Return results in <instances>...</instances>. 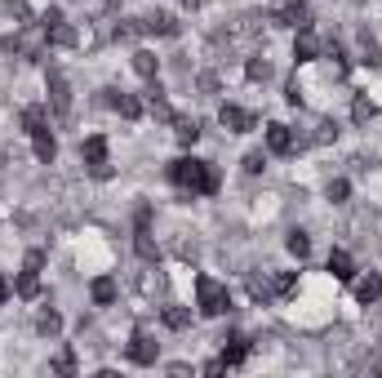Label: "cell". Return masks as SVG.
<instances>
[{"label":"cell","mask_w":382,"mask_h":378,"mask_svg":"<svg viewBox=\"0 0 382 378\" xmlns=\"http://www.w3.org/2000/svg\"><path fill=\"white\" fill-rule=\"evenodd\" d=\"M169 182L178 191H191V196H213V191L222 187L218 169H213L209 161H196V156H183V161L169 165Z\"/></svg>","instance_id":"cell-1"},{"label":"cell","mask_w":382,"mask_h":378,"mask_svg":"<svg viewBox=\"0 0 382 378\" xmlns=\"http://www.w3.org/2000/svg\"><path fill=\"white\" fill-rule=\"evenodd\" d=\"M196 298H200V312L205 316H227L231 312V294H227V285H218L213 276H196Z\"/></svg>","instance_id":"cell-2"},{"label":"cell","mask_w":382,"mask_h":378,"mask_svg":"<svg viewBox=\"0 0 382 378\" xmlns=\"http://www.w3.org/2000/svg\"><path fill=\"white\" fill-rule=\"evenodd\" d=\"M80 161L89 165L93 178H112V169H107V138H102V133H89V138L80 143Z\"/></svg>","instance_id":"cell-3"},{"label":"cell","mask_w":382,"mask_h":378,"mask_svg":"<svg viewBox=\"0 0 382 378\" xmlns=\"http://www.w3.org/2000/svg\"><path fill=\"white\" fill-rule=\"evenodd\" d=\"M276 22L293 31H312V14H307L303 0H276Z\"/></svg>","instance_id":"cell-4"},{"label":"cell","mask_w":382,"mask_h":378,"mask_svg":"<svg viewBox=\"0 0 382 378\" xmlns=\"http://www.w3.org/2000/svg\"><path fill=\"white\" fill-rule=\"evenodd\" d=\"M293 147H298L293 129L280 125V120H271V125H267V152H271V156H289Z\"/></svg>","instance_id":"cell-5"},{"label":"cell","mask_w":382,"mask_h":378,"mask_svg":"<svg viewBox=\"0 0 382 378\" xmlns=\"http://www.w3.org/2000/svg\"><path fill=\"white\" fill-rule=\"evenodd\" d=\"M218 120H222V125L231 129V133H249V129L258 125V120L249 116V112H240V107H236V103H222V107H218Z\"/></svg>","instance_id":"cell-6"},{"label":"cell","mask_w":382,"mask_h":378,"mask_svg":"<svg viewBox=\"0 0 382 378\" xmlns=\"http://www.w3.org/2000/svg\"><path fill=\"white\" fill-rule=\"evenodd\" d=\"M156 356H160V347L138 329V334L129 338V361H134V365H156Z\"/></svg>","instance_id":"cell-7"},{"label":"cell","mask_w":382,"mask_h":378,"mask_svg":"<svg viewBox=\"0 0 382 378\" xmlns=\"http://www.w3.org/2000/svg\"><path fill=\"white\" fill-rule=\"evenodd\" d=\"M49 103H54L58 116L71 112V85H67V76H58V71H49Z\"/></svg>","instance_id":"cell-8"},{"label":"cell","mask_w":382,"mask_h":378,"mask_svg":"<svg viewBox=\"0 0 382 378\" xmlns=\"http://www.w3.org/2000/svg\"><path fill=\"white\" fill-rule=\"evenodd\" d=\"M249 356V338L245 334H227L222 338V365H240Z\"/></svg>","instance_id":"cell-9"},{"label":"cell","mask_w":382,"mask_h":378,"mask_svg":"<svg viewBox=\"0 0 382 378\" xmlns=\"http://www.w3.org/2000/svg\"><path fill=\"white\" fill-rule=\"evenodd\" d=\"M356 298H360L365 307H369V303H378L382 298V276H374V272L360 276V280H356Z\"/></svg>","instance_id":"cell-10"},{"label":"cell","mask_w":382,"mask_h":378,"mask_svg":"<svg viewBox=\"0 0 382 378\" xmlns=\"http://www.w3.org/2000/svg\"><path fill=\"white\" fill-rule=\"evenodd\" d=\"M142 31H151V36H174V31H178V22H174V14H165V9H156V14H147V22H142Z\"/></svg>","instance_id":"cell-11"},{"label":"cell","mask_w":382,"mask_h":378,"mask_svg":"<svg viewBox=\"0 0 382 378\" xmlns=\"http://www.w3.org/2000/svg\"><path fill=\"white\" fill-rule=\"evenodd\" d=\"M22 129H27V133H45V129H49V112H45V107H27V112H22Z\"/></svg>","instance_id":"cell-12"},{"label":"cell","mask_w":382,"mask_h":378,"mask_svg":"<svg viewBox=\"0 0 382 378\" xmlns=\"http://www.w3.org/2000/svg\"><path fill=\"white\" fill-rule=\"evenodd\" d=\"M329 272L338 276V280H351V276H356V267H351V254H347V249H333V254H329Z\"/></svg>","instance_id":"cell-13"},{"label":"cell","mask_w":382,"mask_h":378,"mask_svg":"<svg viewBox=\"0 0 382 378\" xmlns=\"http://www.w3.org/2000/svg\"><path fill=\"white\" fill-rule=\"evenodd\" d=\"M89 294H93V303H98V307H107V303L116 298V280H112V276H98V280L89 285Z\"/></svg>","instance_id":"cell-14"},{"label":"cell","mask_w":382,"mask_h":378,"mask_svg":"<svg viewBox=\"0 0 382 378\" xmlns=\"http://www.w3.org/2000/svg\"><path fill=\"white\" fill-rule=\"evenodd\" d=\"M31 138H36V161H45V165H49L54 156H58V143H54V133L45 129V133H31Z\"/></svg>","instance_id":"cell-15"},{"label":"cell","mask_w":382,"mask_h":378,"mask_svg":"<svg viewBox=\"0 0 382 378\" xmlns=\"http://www.w3.org/2000/svg\"><path fill=\"white\" fill-rule=\"evenodd\" d=\"M112 107H116V112H121L125 120H138V116H142V103L134 99V94H116V99H112Z\"/></svg>","instance_id":"cell-16"},{"label":"cell","mask_w":382,"mask_h":378,"mask_svg":"<svg viewBox=\"0 0 382 378\" xmlns=\"http://www.w3.org/2000/svg\"><path fill=\"white\" fill-rule=\"evenodd\" d=\"M174 129H178V143H183V147H191V143L200 138V125L187 120V116H174Z\"/></svg>","instance_id":"cell-17"},{"label":"cell","mask_w":382,"mask_h":378,"mask_svg":"<svg viewBox=\"0 0 382 378\" xmlns=\"http://www.w3.org/2000/svg\"><path fill=\"white\" fill-rule=\"evenodd\" d=\"M156 67H160V63H156V54H147V50H138V54H134V71H138L142 80H156Z\"/></svg>","instance_id":"cell-18"},{"label":"cell","mask_w":382,"mask_h":378,"mask_svg":"<svg viewBox=\"0 0 382 378\" xmlns=\"http://www.w3.org/2000/svg\"><path fill=\"white\" fill-rule=\"evenodd\" d=\"M14 289H18V298H36V294H40V280H36V272H31V267H27V272H18Z\"/></svg>","instance_id":"cell-19"},{"label":"cell","mask_w":382,"mask_h":378,"mask_svg":"<svg viewBox=\"0 0 382 378\" xmlns=\"http://www.w3.org/2000/svg\"><path fill=\"white\" fill-rule=\"evenodd\" d=\"M293 58H298V63H312V58H316V41H312V31H298V41H293Z\"/></svg>","instance_id":"cell-20"},{"label":"cell","mask_w":382,"mask_h":378,"mask_svg":"<svg viewBox=\"0 0 382 378\" xmlns=\"http://www.w3.org/2000/svg\"><path fill=\"white\" fill-rule=\"evenodd\" d=\"M284 245H289V254L307 259V254H312V236H307V231H289V240H284Z\"/></svg>","instance_id":"cell-21"},{"label":"cell","mask_w":382,"mask_h":378,"mask_svg":"<svg viewBox=\"0 0 382 378\" xmlns=\"http://www.w3.org/2000/svg\"><path fill=\"white\" fill-rule=\"evenodd\" d=\"M165 325H169V329H187L191 325V312L187 307H165Z\"/></svg>","instance_id":"cell-22"},{"label":"cell","mask_w":382,"mask_h":378,"mask_svg":"<svg viewBox=\"0 0 382 378\" xmlns=\"http://www.w3.org/2000/svg\"><path fill=\"white\" fill-rule=\"evenodd\" d=\"M45 36H49V41H54V45H76V41H80V36H76V31H71V27H67V22H58V27H49V31H45Z\"/></svg>","instance_id":"cell-23"},{"label":"cell","mask_w":382,"mask_h":378,"mask_svg":"<svg viewBox=\"0 0 382 378\" xmlns=\"http://www.w3.org/2000/svg\"><path fill=\"white\" fill-rule=\"evenodd\" d=\"M36 329H40V334H58L63 321H58V312H40V316H36Z\"/></svg>","instance_id":"cell-24"},{"label":"cell","mask_w":382,"mask_h":378,"mask_svg":"<svg viewBox=\"0 0 382 378\" xmlns=\"http://www.w3.org/2000/svg\"><path fill=\"white\" fill-rule=\"evenodd\" d=\"M351 116H356V125H365V120H374V103H369L365 94H360V99L351 103Z\"/></svg>","instance_id":"cell-25"},{"label":"cell","mask_w":382,"mask_h":378,"mask_svg":"<svg viewBox=\"0 0 382 378\" xmlns=\"http://www.w3.org/2000/svg\"><path fill=\"white\" fill-rule=\"evenodd\" d=\"M347 191H351V187H347V178H333V182H329V201H333V205L347 201Z\"/></svg>","instance_id":"cell-26"},{"label":"cell","mask_w":382,"mask_h":378,"mask_svg":"<svg viewBox=\"0 0 382 378\" xmlns=\"http://www.w3.org/2000/svg\"><path fill=\"white\" fill-rule=\"evenodd\" d=\"M245 71H249V80H267V76H271V67L262 63V58H249V67H245Z\"/></svg>","instance_id":"cell-27"},{"label":"cell","mask_w":382,"mask_h":378,"mask_svg":"<svg viewBox=\"0 0 382 378\" xmlns=\"http://www.w3.org/2000/svg\"><path fill=\"white\" fill-rule=\"evenodd\" d=\"M262 165H267V156H262V152H249L245 156V174H262Z\"/></svg>","instance_id":"cell-28"},{"label":"cell","mask_w":382,"mask_h":378,"mask_svg":"<svg viewBox=\"0 0 382 378\" xmlns=\"http://www.w3.org/2000/svg\"><path fill=\"white\" fill-rule=\"evenodd\" d=\"M58 22H63V9H58V5H54V9H45V14H40V27H45V31H49V27H58Z\"/></svg>","instance_id":"cell-29"},{"label":"cell","mask_w":382,"mask_h":378,"mask_svg":"<svg viewBox=\"0 0 382 378\" xmlns=\"http://www.w3.org/2000/svg\"><path fill=\"white\" fill-rule=\"evenodd\" d=\"M293 285H298L293 272H280V276H276V294H293Z\"/></svg>","instance_id":"cell-30"},{"label":"cell","mask_w":382,"mask_h":378,"mask_svg":"<svg viewBox=\"0 0 382 378\" xmlns=\"http://www.w3.org/2000/svg\"><path fill=\"white\" fill-rule=\"evenodd\" d=\"M54 370H63V374H71V370H76V356H71V351H63V356L54 361Z\"/></svg>","instance_id":"cell-31"},{"label":"cell","mask_w":382,"mask_h":378,"mask_svg":"<svg viewBox=\"0 0 382 378\" xmlns=\"http://www.w3.org/2000/svg\"><path fill=\"white\" fill-rule=\"evenodd\" d=\"M27 267H31V272H40V267H45V254L31 249V254H27Z\"/></svg>","instance_id":"cell-32"},{"label":"cell","mask_w":382,"mask_h":378,"mask_svg":"<svg viewBox=\"0 0 382 378\" xmlns=\"http://www.w3.org/2000/svg\"><path fill=\"white\" fill-rule=\"evenodd\" d=\"M9 298V285H5V276H0V303H5Z\"/></svg>","instance_id":"cell-33"}]
</instances>
